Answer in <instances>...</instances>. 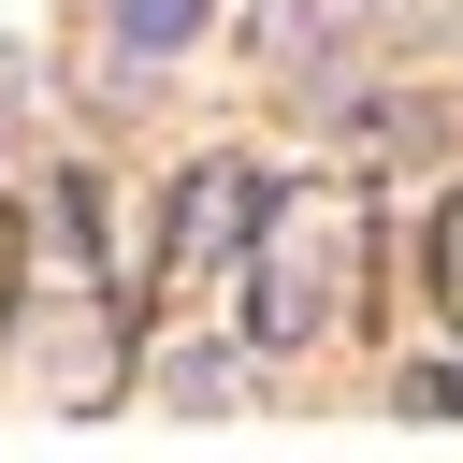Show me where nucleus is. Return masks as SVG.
Here are the masks:
<instances>
[{
	"mask_svg": "<svg viewBox=\"0 0 463 463\" xmlns=\"http://www.w3.org/2000/svg\"><path fill=\"white\" fill-rule=\"evenodd\" d=\"M362 289V188H260L246 232V333L260 347H318V318Z\"/></svg>",
	"mask_w": 463,
	"mask_h": 463,
	"instance_id": "1",
	"label": "nucleus"
},
{
	"mask_svg": "<svg viewBox=\"0 0 463 463\" xmlns=\"http://www.w3.org/2000/svg\"><path fill=\"white\" fill-rule=\"evenodd\" d=\"M246 217H260V174H232V159H203V174L174 188V246H159V275H203L217 246H246Z\"/></svg>",
	"mask_w": 463,
	"mask_h": 463,
	"instance_id": "2",
	"label": "nucleus"
},
{
	"mask_svg": "<svg viewBox=\"0 0 463 463\" xmlns=\"http://www.w3.org/2000/svg\"><path fill=\"white\" fill-rule=\"evenodd\" d=\"M203 14H217V0H116V43H130V58H174Z\"/></svg>",
	"mask_w": 463,
	"mask_h": 463,
	"instance_id": "3",
	"label": "nucleus"
},
{
	"mask_svg": "<svg viewBox=\"0 0 463 463\" xmlns=\"http://www.w3.org/2000/svg\"><path fill=\"white\" fill-rule=\"evenodd\" d=\"M420 260H434V304H449V318H463V188H449V203H434V246H420Z\"/></svg>",
	"mask_w": 463,
	"mask_h": 463,
	"instance_id": "4",
	"label": "nucleus"
},
{
	"mask_svg": "<svg viewBox=\"0 0 463 463\" xmlns=\"http://www.w3.org/2000/svg\"><path fill=\"white\" fill-rule=\"evenodd\" d=\"M405 405H463V362H434V376H405Z\"/></svg>",
	"mask_w": 463,
	"mask_h": 463,
	"instance_id": "5",
	"label": "nucleus"
},
{
	"mask_svg": "<svg viewBox=\"0 0 463 463\" xmlns=\"http://www.w3.org/2000/svg\"><path fill=\"white\" fill-rule=\"evenodd\" d=\"M14 275H29V246H14V203H0V318H14Z\"/></svg>",
	"mask_w": 463,
	"mask_h": 463,
	"instance_id": "6",
	"label": "nucleus"
},
{
	"mask_svg": "<svg viewBox=\"0 0 463 463\" xmlns=\"http://www.w3.org/2000/svg\"><path fill=\"white\" fill-rule=\"evenodd\" d=\"M14 101H29V58H14V43H0V130H14Z\"/></svg>",
	"mask_w": 463,
	"mask_h": 463,
	"instance_id": "7",
	"label": "nucleus"
}]
</instances>
